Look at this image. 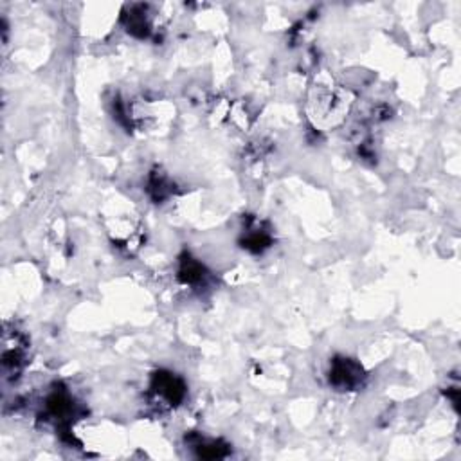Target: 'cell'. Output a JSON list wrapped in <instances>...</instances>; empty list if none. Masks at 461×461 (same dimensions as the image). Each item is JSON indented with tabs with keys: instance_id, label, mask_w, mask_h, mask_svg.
Listing matches in <instances>:
<instances>
[{
	"instance_id": "4",
	"label": "cell",
	"mask_w": 461,
	"mask_h": 461,
	"mask_svg": "<svg viewBox=\"0 0 461 461\" xmlns=\"http://www.w3.org/2000/svg\"><path fill=\"white\" fill-rule=\"evenodd\" d=\"M208 278L206 267L195 258H191L190 254H184L180 260V269H178V280L186 285H199Z\"/></svg>"
},
{
	"instance_id": "5",
	"label": "cell",
	"mask_w": 461,
	"mask_h": 461,
	"mask_svg": "<svg viewBox=\"0 0 461 461\" xmlns=\"http://www.w3.org/2000/svg\"><path fill=\"white\" fill-rule=\"evenodd\" d=\"M143 9V6H136V8L130 9V15H125L127 31L134 34V36H139V38H146L150 34L148 20L144 17Z\"/></svg>"
},
{
	"instance_id": "3",
	"label": "cell",
	"mask_w": 461,
	"mask_h": 461,
	"mask_svg": "<svg viewBox=\"0 0 461 461\" xmlns=\"http://www.w3.org/2000/svg\"><path fill=\"white\" fill-rule=\"evenodd\" d=\"M74 402L65 391H55L47 398V413L59 422H69V416L74 415Z\"/></svg>"
},
{
	"instance_id": "7",
	"label": "cell",
	"mask_w": 461,
	"mask_h": 461,
	"mask_svg": "<svg viewBox=\"0 0 461 461\" xmlns=\"http://www.w3.org/2000/svg\"><path fill=\"white\" fill-rule=\"evenodd\" d=\"M271 236L267 233H263V231H254V233H250L249 236L243 240V247H247L249 250H253V253H262V250H265L267 247H271Z\"/></svg>"
},
{
	"instance_id": "6",
	"label": "cell",
	"mask_w": 461,
	"mask_h": 461,
	"mask_svg": "<svg viewBox=\"0 0 461 461\" xmlns=\"http://www.w3.org/2000/svg\"><path fill=\"white\" fill-rule=\"evenodd\" d=\"M171 184H169L168 178L161 173H153L152 180H150V195H152L153 200L157 202H161V200L168 199L171 195Z\"/></svg>"
},
{
	"instance_id": "8",
	"label": "cell",
	"mask_w": 461,
	"mask_h": 461,
	"mask_svg": "<svg viewBox=\"0 0 461 461\" xmlns=\"http://www.w3.org/2000/svg\"><path fill=\"white\" fill-rule=\"evenodd\" d=\"M199 447V456L206 458V460H215V458H222L227 454V447L222 445L220 441H211V444H200Z\"/></svg>"
},
{
	"instance_id": "1",
	"label": "cell",
	"mask_w": 461,
	"mask_h": 461,
	"mask_svg": "<svg viewBox=\"0 0 461 461\" xmlns=\"http://www.w3.org/2000/svg\"><path fill=\"white\" fill-rule=\"evenodd\" d=\"M364 381V369L348 357H335L330 366V384L339 391L357 390Z\"/></svg>"
},
{
	"instance_id": "2",
	"label": "cell",
	"mask_w": 461,
	"mask_h": 461,
	"mask_svg": "<svg viewBox=\"0 0 461 461\" xmlns=\"http://www.w3.org/2000/svg\"><path fill=\"white\" fill-rule=\"evenodd\" d=\"M152 390L157 397L164 398L169 406H178L186 397V385L177 375L169 371H157L153 375Z\"/></svg>"
}]
</instances>
